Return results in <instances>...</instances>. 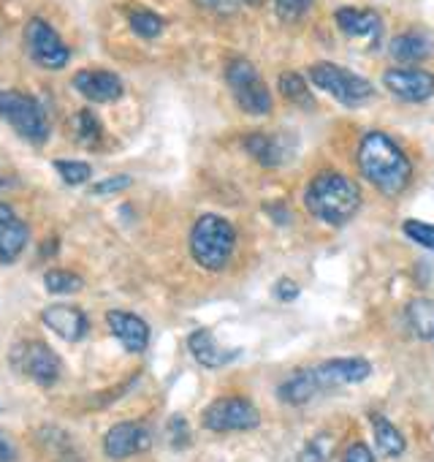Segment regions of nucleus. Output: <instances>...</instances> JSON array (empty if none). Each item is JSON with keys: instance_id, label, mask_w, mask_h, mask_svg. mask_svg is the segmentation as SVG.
Masks as SVG:
<instances>
[{"instance_id": "obj_23", "label": "nucleus", "mask_w": 434, "mask_h": 462, "mask_svg": "<svg viewBox=\"0 0 434 462\" xmlns=\"http://www.w3.org/2000/svg\"><path fill=\"white\" fill-rule=\"evenodd\" d=\"M372 430H375V443L385 457L404 454V438L385 416H372Z\"/></svg>"}, {"instance_id": "obj_25", "label": "nucleus", "mask_w": 434, "mask_h": 462, "mask_svg": "<svg viewBox=\"0 0 434 462\" xmlns=\"http://www.w3.org/2000/svg\"><path fill=\"white\" fill-rule=\"evenodd\" d=\"M128 25L141 39H158L163 33V28H166L163 17H158L155 12H147V9H133L128 14Z\"/></svg>"}, {"instance_id": "obj_26", "label": "nucleus", "mask_w": 434, "mask_h": 462, "mask_svg": "<svg viewBox=\"0 0 434 462\" xmlns=\"http://www.w3.org/2000/svg\"><path fill=\"white\" fill-rule=\"evenodd\" d=\"M44 283H47L50 294H77L85 286V281L71 270H50L44 275Z\"/></svg>"}, {"instance_id": "obj_21", "label": "nucleus", "mask_w": 434, "mask_h": 462, "mask_svg": "<svg viewBox=\"0 0 434 462\" xmlns=\"http://www.w3.org/2000/svg\"><path fill=\"white\" fill-rule=\"evenodd\" d=\"M407 327L418 340H434V302L412 300L407 305Z\"/></svg>"}, {"instance_id": "obj_14", "label": "nucleus", "mask_w": 434, "mask_h": 462, "mask_svg": "<svg viewBox=\"0 0 434 462\" xmlns=\"http://www.w3.org/2000/svg\"><path fill=\"white\" fill-rule=\"evenodd\" d=\"M74 88L93 104H112L122 96V79L112 71H101V69L79 71L74 77Z\"/></svg>"}, {"instance_id": "obj_12", "label": "nucleus", "mask_w": 434, "mask_h": 462, "mask_svg": "<svg viewBox=\"0 0 434 462\" xmlns=\"http://www.w3.org/2000/svg\"><path fill=\"white\" fill-rule=\"evenodd\" d=\"M372 375V365L366 359H331L315 367V378L321 383V389H337V386H350V383H361Z\"/></svg>"}, {"instance_id": "obj_29", "label": "nucleus", "mask_w": 434, "mask_h": 462, "mask_svg": "<svg viewBox=\"0 0 434 462\" xmlns=\"http://www.w3.org/2000/svg\"><path fill=\"white\" fill-rule=\"evenodd\" d=\"M404 235L412 240V243H418L420 248H429V251H434V223H426V220H415V217H410V220H404Z\"/></svg>"}, {"instance_id": "obj_37", "label": "nucleus", "mask_w": 434, "mask_h": 462, "mask_svg": "<svg viewBox=\"0 0 434 462\" xmlns=\"http://www.w3.org/2000/svg\"><path fill=\"white\" fill-rule=\"evenodd\" d=\"M237 4H245V6H261L264 0H237Z\"/></svg>"}, {"instance_id": "obj_33", "label": "nucleus", "mask_w": 434, "mask_h": 462, "mask_svg": "<svg viewBox=\"0 0 434 462\" xmlns=\"http://www.w3.org/2000/svg\"><path fill=\"white\" fill-rule=\"evenodd\" d=\"M168 440H171V446H176V448L187 446L190 430H187V421H185L182 416H174V419L168 421Z\"/></svg>"}, {"instance_id": "obj_1", "label": "nucleus", "mask_w": 434, "mask_h": 462, "mask_svg": "<svg viewBox=\"0 0 434 462\" xmlns=\"http://www.w3.org/2000/svg\"><path fill=\"white\" fill-rule=\"evenodd\" d=\"M358 169L366 177V182H372L385 196L402 193L412 180L410 158L402 152V147L391 136H385L380 131H369L361 139V144H358Z\"/></svg>"}, {"instance_id": "obj_35", "label": "nucleus", "mask_w": 434, "mask_h": 462, "mask_svg": "<svg viewBox=\"0 0 434 462\" xmlns=\"http://www.w3.org/2000/svg\"><path fill=\"white\" fill-rule=\"evenodd\" d=\"M342 462H375V457H372L369 446L358 440V443H353V446H350V448L345 451Z\"/></svg>"}, {"instance_id": "obj_19", "label": "nucleus", "mask_w": 434, "mask_h": 462, "mask_svg": "<svg viewBox=\"0 0 434 462\" xmlns=\"http://www.w3.org/2000/svg\"><path fill=\"white\" fill-rule=\"evenodd\" d=\"M318 392H323V389H321V383H318V378H315V367H312V370H296V373H294L291 378H285V381L280 383V389H277L280 400L288 402V405H304V402H310Z\"/></svg>"}, {"instance_id": "obj_36", "label": "nucleus", "mask_w": 434, "mask_h": 462, "mask_svg": "<svg viewBox=\"0 0 434 462\" xmlns=\"http://www.w3.org/2000/svg\"><path fill=\"white\" fill-rule=\"evenodd\" d=\"M12 185V177H6L4 171H0V190H4V188H9Z\"/></svg>"}, {"instance_id": "obj_6", "label": "nucleus", "mask_w": 434, "mask_h": 462, "mask_svg": "<svg viewBox=\"0 0 434 462\" xmlns=\"http://www.w3.org/2000/svg\"><path fill=\"white\" fill-rule=\"evenodd\" d=\"M226 82L237 98V104L248 112V115H269L272 112V93L267 88V82L261 79L258 69L245 60V58H237L229 63L226 69Z\"/></svg>"}, {"instance_id": "obj_18", "label": "nucleus", "mask_w": 434, "mask_h": 462, "mask_svg": "<svg viewBox=\"0 0 434 462\" xmlns=\"http://www.w3.org/2000/svg\"><path fill=\"white\" fill-rule=\"evenodd\" d=\"M334 23L345 36H356V39L358 36H377V31H380V17L369 9L342 6V9H337Z\"/></svg>"}, {"instance_id": "obj_30", "label": "nucleus", "mask_w": 434, "mask_h": 462, "mask_svg": "<svg viewBox=\"0 0 434 462\" xmlns=\"http://www.w3.org/2000/svg\"><path fill=\"white\" fill-rule=\"evenodd\" d=\"M331 440L326 438V435H318V438H312L302 451H299V462H329V457H331Z\"/></svg>"}, {"instance_id": "obj_28", "label": "nucleus", "mask_w": 434, "mask_h": 462, "mask_svg": "<svg viewBox=\"0 0 434 462\" xmlns=\"http://www.w3.org/2000/svg\"><path fill=\"white\" fill-rule=\"evenodd\" d=\"M55 169L63 177V182H68V185H85L90 180V174H93L90 163H85V161H63V158H58Z\"/></svg>"}, {"instance_id": "obj_24", "label": "nucleus", "mask_w": 434, "mask_h": 462, "mask_svg": "<svg viewBox=\"0 0 434 462\" xmlns=\"http://www.w3.org/2000/svg\"><path fill=\"white\" fill-rule=\"evenodd\" d=\"M277 88H280V96H285V101L291 104H299V106H312V98H310V88H307V79L296 71H285L280 74L277 79Z\"/></svg>"}, {"instance_id": "obj_8", "label": "nucleus", "mask_w": 434, "mask_h": 462, "mask_svg": "<svg viewBox=\"0 0 434 462\" xmlns=\"http://www.w3.org/2000/svg\"><path fill=\"white\" fill-rule=\"evenodd\" d=\"M12 365H14L17 373L33 378L39 386H52L60 378V359H58V354L50 346L39 343V340H28V343L14 346Z\"/></svg>"}, {"instance_id": "obj_4", "label": "nucleus", "mask_w": 434, "mask_h": 462, "mask_svg": "<svg viewBox=\"0 0 434 462\" xmlns=\"http://www.w3.org/2000/svg\"><path fill=\"white\" fill-rule=\"evenodd\" d=\"M0 117H4L28 142L41 144L50 136L47 112L28 93H17V90H4V93H0Z\"/></svg>"}, {"instance_id": "obj_20", "label": "nucleus", "mask_w": 434, "mask_h": 462, "mask_svg": "<svg viewBox=\"0 0 434 462\" xmlns=\"http://www.w3.org/2000/svg\"><path fill=\"white\" fill-rule=\"evenodd\" d=\"M391 58L399 60V63H420L431 55V42L429 36L418 33V31H410V33H399L393 42H391Z\"/></svg>"}, {"instance_id": "obj_15", "label": "nucleus", "mask_w": 434, "mask_h": 462, "mask_svg": "<svg viewBox=\"0 0 434 462\" xmlns=\"http://www.w3.org/2000/svg\"><path fill=\"white\" fill-rule=\"evenodd\" d=\"M41 321H44L47 329H52L58 337H63L68 343L82 340L87 335V329H90L87 316L79 308H71V305H50L41 313Z\"/></svg>"}, {"instance_id": "obj_5", "label": "nucleus", "mask_w": 434, "mask_h": 462, "mask_svg": "<svg viewBox=\"0 0 434 462\" xmlns=\"http://www.w3.org/2000/svg\"><path fill=\"white\" fill-rule=\"evenodd\" d=\"M310 82L321 88L323 93L334 96L345 106H361L375 96V88L369 79L337 66V63H315L310 69Z\"/></svg>"}, {"instance_id": "obj_31", "label": "nucleus", "mask_w": 434, "mask_h": 462, "mask_svg": "<svg viewBox=\"0 0 434 462\" xmlns=\"http://www.w3.org/2000/svg\"><path fill=\"white\" fill-rule=\"evenodd\" d=\"M312 6V0H275L277 17L283 23H296L307 14V9Z\"/></svg>"}, {"instance_id": "obj_27", "label": "nucleus", "mask_w": 434, "mask_h": 462, "mask_svg": "<svg viewBox=\"0 0 434 462\" xmlns=\"http://www.w3.org/2000/svg\"><path fill=\"white\" fill-rule=\"evenodd\" d=\"M104 136V128H101V120L90 112V109H82L77 115V139L82 144H98Z\"/></svg>"}, {"instance_id": "obj_2", "label": "nucleus", "mask_w": 434, "mask_h": 462, "mask_svg": "<svg viewBox=\"0 0 434 462\" xmlns=\"http://www.w3.org/2000/svg\"><path fill=\"white\" fill-rule=\"evenodd\" d=\"M358 204H361L358 185L339 171H321L304 193V207L329 226L348 223L358 212Z\"/></svg>"}, {"instance_id": "obj_7", "label": "nucleus", "mask_w": 434, "mask_h": 462, "mask_svg": "<svg viewBox=\"0 0 434 462\" xmlns=\"http://www.w3.org/2000/svg\"><path fill=\"white\" fill-rule=\"evenodd\" d=\"M261 424L258 408L245 397H221L206 405L203 427L212 432H245Z\"/></svg>"}, {"instance_id": "obj_17", "label": "nucleus", "mask_w": 434, "mask_h": 462, "mask_svg": "<svg viewBox=\"0 0 434 462\" xmlns=\"http://www.w3.org/2000/svg\"><path fill=\"white\" fill-rule=\"evenodd\" d=\"M187 348H190V354H193V359L198 362V365H203V367H223V365H229L240 351H226V348H221L217 346V340H214V335L209 332V329H195L190 337H187Z\"/></svg>"}, {"instance_id": "obj_34", "label": "nucleus", "mask_w": 434, "mask_h": 462, "mask_svg": "<svg viewBox=\"0 0 434 462\" xmlns=\"http://www.w3.org/2000/svg\"><path fill=\"white\" fill-rule=\"evenodd\" d=\"M275 297H277L280 302H294V300L299 297V286H296L294 281H288V278H280V281L275 283Z\"/></svg>"}, {"instance_id": "obj_11", "label": "nucleus", "mask_w": 434, "mask_h": 462, "mask_svg": "<svg viewBox=\"0 0 434 462\" xmlns=\"http://www.w3.org/2000/svg\"><path fill=\"white\" fill-rule=\"evenodd\" d=\"M152 446V432L139 421H120L104 435V451L109 459H125Z\"/></svg>"}, {"instance_id": "obj_13", "label": "nucleus", "mask_w": 434, "mask_h": 462, "mask_svg": "<svg viewBox=\"0 0 434 462\" xmlns=\"http://www.w3.org/2000/svg\"><path fill=\"white\" fill-rule=\"evenodd\" d=\"M28 223L17 217V212L0 201V264H12L28 245Z\"/></svg>"}, {"instance_id": "obj_22", "label": "nucleus", "mask_w": 434, "mask_h": 462, "mask_svg": "<svg viewBox=\"0 0 434 462\" xmlns=\"http://www.w3.org/2000/svg\"><path fill=\"white\" fill-rule=\"evenodd\" d=\"M245 150L261 163V166H280L285 152L280 147V142L275 136H267V134H250L245 136Z\"/></svg>"}, {"instance_id": "obj_9", "label": "nucleus", "mask_w": 434, "mask_h": 462, "mask_svg": "<svg viewBox=\"0 0 434 462\" xmlns=\"http://www.w3.org/2000/svg\"><path fill=\"white\" fill-rule=\"evenodd\" d=\"M25 42H28L31 58L44 69L58 71V69H66V63L71 60V50L63 44V39L47 20H39V17L31 20L25 28Z\"/></svg>"}, {"instance_id": "obj_10", "label": "nucleus", "mask_w": 434, "mask_h": 462, "mask_svg": "<svg viewBox=\"0 0 434 462\" xmlns=\"http://www.w3.org/2000/svg\"><path fill=\"white\" fill-rule=\"evenodd\" d=\"M383 85L391 96L407 104H423L434 96V77L423 69H388Z\"/></svg>"}, {"instance_id": "obj_16", "label": "nucleus", "mask_w": 434, "mask_h": 462, "mask_svg": "<svg viewBox=\"0 0 434 462\" xmlns=\"http://www.w3.org/2000/svg\"><path fill=\"white\" fill-rule=\"evenodd\" d=\"M106 324H109L112 335L120 340V346L125 351L141 354L149 346V327L139 316L125 313V310H109L106 313Z\"/></svg>"}, {"instance_id": "obj_32", "label": "nucleus", "mask_w": 434, "mask_h": 462, "mask_svg": "<svg viewBox=\"0 0 434 462\" xmlns=\"http://www.w3.org/2000/svg\"><path fill=\"white\" fill-rule=\"evenodd\" d=\"M131 177L128 174H117V177H106V180H101L98 185H93V193L95 196H112V193H120V190H125V188H131Z\"/></svg>"}, {"instance_id": "obj_3", "label": "nucleus", "mask_w": 434, "mask_h": 462, "mask_svg": "<svg viewBox=\"0 0 434 462\" xmlns=\"http://www.w3.org/2000/svg\"><path fill=\"white\" fill-rule=\"evenodd\" d=\"M237 248V231L221 215H201L190 231V254L206 273H223Z\"/></svg>"}]
</instances>
